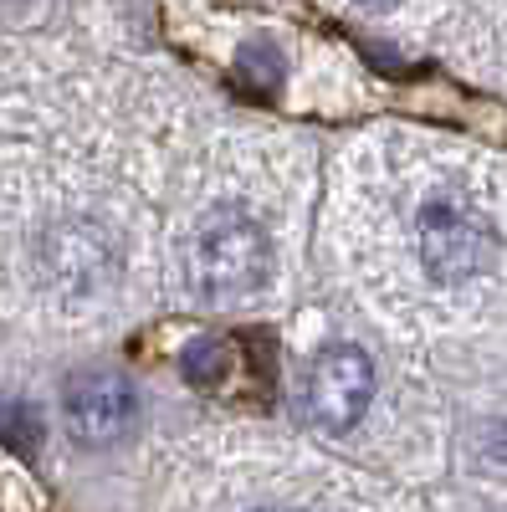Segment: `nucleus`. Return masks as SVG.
I'll return each mask as SVG.
<instances>
[{"label": "nucleus", "instance_id": "8", "mask_svg": "<svg viewBox=\"0 0 507 512\" xmlns=\"http://www.w3.org/2000/svg\"><path fill=\"white\" fill-rule=\"evenodd\" d=\"M359 6H369V11H390L395 0H359Z\"/></svg>", "mask_w": 507, "mask_h": 512}, {"label": "nucleus", "instance_id": "2", "mask_svg": "<svg viewBox=\"0 0 507 512\" xmlns=\"http://www.w3.org/2000/svg\"><path fill=\"white\" fill-rule=\"evenodd\" d=\"M415 241H420V262L436 282H472L477 272L492 267V251H497L492 221L461 190H436L420 205Z\"/></svg>", "mask_w": 507, "mask_h": 512}, {"label": "nucleus", "instance_id": "1", "mask_svg": "<svg viewBox=\"0 0 507 512\" xmlns=\"http://www.w3.org/2000/svg\"><path fill=\"white\" fill-rule=\"evenodd\" d=\"M190 282L205 303H246L272 282V241L246 210H210L190 241Z\"/></svg>", "mask_w": 507, "mask_h": 512}, {"label": "nucleus", "instance_id": "3", "mask_svg": "<svg viewBox=\"0 0 507 512\" xmlns=\"http://www.w3.org/2000/svg\"><path fill=\"white\" fill-rule=\"evenodd\" d=\"M374 400V364L359 344H328L308 359L303 379H298V410L303 420H313L318 431L344 436L364 420Z\"/></svg>", "mask_w": 507, "mask_h": 512}, {"label": "nucleus", "instance_id": "9", "mask_svg": "<svg viewBox=\"0 0 507 512\" xmlns=\"http://www.w3.org/2000/svg\"><path fill=\"white\" fill-rule=\"evenodd\" d=\"M272 512H287V507H272Z\"/></svg>", "mask_w": 507, "mask_h": 512}, {"label": "nucleus", "instance_id": "4", "mask_svg": "<svg viewBox=\"0 0 507 512\" xmlns=\"http://www.w3.org/2000/svg\"><path fill=\"white\" fill-rule=\"evenodd\" d=\"M62 415H67L72 441L113 446V441H123L134 431L139 395H134V384L118 379V374H77L62 390Z\"/></svg>", "mask_w": 507, "mask_h": 512}, {"label": "nucleus", "instance_id": "5", "mask_svg": "<svg viewBox=\"0 0 507 512\" xmlns=\"http://www.w3.org/2000/svg\"><path fill=\"white\" fill-rule=\"evenodd\" d=\"M185 379L200 390H216L221 379H231V344L226 338H200L185 349Z\"/></svg>", "mask_w": 507, "mask_h": 512}, {"label": "nucleus", "instance_id": "7", "mask_svg": "<svg viewBox=\"0 0 507 512\" xmlns=\"http://www.w3.org/2000/svg\"><path fill=\"white\" fill-rule=\"evenodd\" d=\"M487 451H492L497 461H507V425H497V431L487 436Z\"/></svg>", "mask_w": 507, "mask_h": 512}, {"label": "nucleus", "instance_id": "6", "mask_svg": "<svg viewBox=\"0 0 507 512\" xmlns=\"http://www.w3.org/2000/svg\"><path fill=\"white\" fill-rule=\"evenodd\" d=\"M236 77L246 82L251 93H272L282 82V57L277 47H267V41H246L241 57H236Z\"/></svg>", "mask_w": 507, "mask_h": 512}]
</instances>
